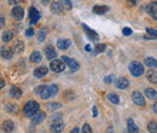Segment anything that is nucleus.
<instances>
[{
    "mask_svg": "<svg viewBox=\"0 0 157 133\" xmlns=\"http://www.w3.org/2000/svg\"><path fill=\"white\" fill-rule=\"evenodd\" d=\"M132 99H133V102L137 104L138 107H144L145 105V98L139 91H134L132 93Z\"/></svg>",
    "mask_w": 157,
    "mask_h": 133,
    "instance_id": "obj_6",
    "label": "nucleus"
},
{
    "mask_svg": "<svg viewBox=\"0 0 157 133\" xmlns=\"http://www.w3.org/2000/svg\"><path fill=\"white\" fill-rule=\"evenodd\" d=\"M11 15H12V17L16 19H22L23 18V16H24V10H23V7H21V6H15L13 9H12V11H11Z\"/></svg>",
    "mask_w": 157,
    "mask_h": 133,
    "instance_id": "obj_8",
    "label": "nucleus"
},
{
    "mask_svg": "<svg viewBox=\"0 0 157 133\" xmlns=\"http://www.w3.org/2000/svg\"><path fill=\"white\" fill-rule=\"evenodd\" d=\"M0 55H1V57L5 58V59H10L13 56V50H11L10 47H1Z\"/></svg>",
    "mask_w": 157,
    "mask_h": 133,
    "instance_id": "obj_15",
    "label": "nucleus"
},
{
    "mask_svg": "<svg viewBox=\"0 0 157 133\" xmlns=\"http://www.w3.org/2000/svg\"><path fill=\"white\" fill-rule=\"evenodd\" d=\"M62 10H63V5H62V2H59V1L52 2V5H51V11H52L55 15H59V14L62 12Z\"/></svg>",
    "mask_w": 157,
    "mask_h": 133,
    "instance_id": "obj_20",
    "label": "nucleus"
},
{
    "mask_svg": "<svg viewBox=\"0 0 157 133\" xmlns=\"http://www.w3.org/2000/svg\"><path fill=\"white\" fill-rule=\"evenodd\" d=\"M129 72L132 73V75L133 76H140L144 74V65L140 63V62H137V61H134V62H132L131 64H129Z\"/></svg>",
    "mask_w": 157,
    "mask_h": 133,
    "instance_id": "obj_3",
    "label": "nucleus"
},
{
    "mask_svg": "<svg viewBox=\"0 0 157 133\" xmlns=\"http://www.w3.org/2000/svg\"><path fill=\"white\" fill-rule=\"evenodd\" d=\"M39 111V103L35 100H29L23 108V113L27 117H32Z\"/></svg>",
    "mask_w": 157,
    "mask_h": 133,
    "instance_id": "obj_2",
    "label": "nucleus"
},
{
    "mask_svg": "<svg viewBox=\"0 0 157 133\" xmlns=\"http://www.w3.org/2000/svg\"><path fill=\"white\" fill-rule=\"evenodd\" d=\"M70 45H71V41L69 39H59L57 41V46L60 50H67Z\"/></svg>",
    "mask_w": 157,
    "mask_h": 133,
    "instance_id": "obj_19",
    "label": "nucleus"
},
{
    "mask_svg": "<svg viewBox=\"0 0 157 133\" xmlns=\"http://www.w3.org/2000/svg\"><path fill=\"white\" fill-rule=\"evenodd\" d=\"M35 92L42 98L47 99L50 97H53L58 93V86L57 85H51V86H38Z\"/></svg>",
    "mask_w": 157,
    "mask_h": 133,
    "instance_id": "obj_1",
    "label": "nucleus"
},
{
    "mask_svg": "<svg viewBox=\"0 0 157 133\" xmlns=\"http://www.w3.org/2000/svg\"><path fill=\"white\" fill-rule=\"evenodd\" d=\"M29 18H30V24H35L40 19V12L35 7H30V10H29Z\"/></svg>",
    "mask_w": 157,
    "mask_h": 133,
    "instance_id": "obj_7",
    "label": "nucleus"
},
{
    "mask_svg": "<svg viewBox=\"0 0 157 133\" xmlns=\"http://www.w3.org/2000/svg\"><path fill=\"white\" fill-rule=\"evenodd\" d=\"M105 49H106V45H105V44H98V45L96 46V52H97V53H101V52L105 51Z\"/></svg>",
    "mask_w": 157,
    "mask_h": 133,
    "instance_id": "obj_33",
    "label": "nucleus"
},
{
    "mask_svg": "<svg viewBox=\"0 0 157 133\" xmlns=\"http://www.w3.org/2000/svg\"><path fill=\"white\" fill-rule=\"evenodd\" d=\"M2 131L6 133H10L12 132L13 130H15V123L12 122V121H10V120H6V121H4L2 122Z\"/></svg>",
    "mask_w": 157,
    "mask_h": 133,
    "instance_id": "obj_14",
    "label": "nucleus"
},
{
    "mask_svg": "<svg viewBox=\"0 0 157 133\" xmlns=\"http://www.w3.org/2000/svg\"><path fill=\"white\" fill-rule=\"evenodd\" d=\"M64 128V125L62 121H52L51 123V131L52 133H60Z\"/></svg>",
    "mask_w": 157,
    "mask_h": 133,
    "instance_id": "obj_10",
    "label": "nucleus"
},
{
    "mask_svg": "<svg viewBox=\"0 0 157 133\" xmlns=\"http://www.w3.org/2000/svg\"><path fill=\"white\" fill-rule=\"evenodd\" d=\"M50 68L55 73H62L65 69V63L60 59H52L51 64H50Z\"/></svg>",
    "mask_w": 157,
    "mask_h": 133,
    "instance_id": "obj_4",
    "label": "nucleus"
},
{
    "mask_svg": "<svg viewBox=\"0 0 157 133\" xmlns=\"http://www.w3.org/2000/svg\"><path fill=\"white\" fill-rule=\"evenodd\" d=\"M113 75H109V76H105V79H104V82L105 84H111L113 82Z\"/></svg>",
    "mask_w": 157,
    "mask_h": 133,
    "instance_id": "obj_40",
    "label": "nucleus"
},
{
    "mask_svg": "<svg viewBox=\"0 0 157 133\" xmlns=\"http://www.w3.org/2000/svg\"><path fill=\"white\" fill-rule=\"evenodd\" d=\"M12 39H13V33H12V32L5 30V32L2 33V41H4V42H9V41H11Z\"/></svg>",
    "mask_w": 157,
    "mask_h": 133,
    "instance_id": "obj_25",
    "label": "nucleus"
},
{
    "mask_svg": "<svg viewBox=\"0 0 157 133\" xmlns=\"http://www.w3.org/2000/svg\"><path fill=\"white\" fill-rule=\"evenodd\" d=\"M4 86H5V81H4V79H0V90L4 88Z\"/></svg>",
    "mask_w": 157,
    "mask_h": 133,
    "instance_id": "obj_45",
    "label": "nucleus"
},
{
    "mask_svg": "<svg viewBox=\"0 0 157 133\" xmlns=\"http://www.w3.org/2000/svg\"><path fill=\"white\" fill-rule=\"evenodd\" d=\"M50 1H51V0H42V2H44V4H45V5H47V4H48V2H50Z\"/></svg>",
    "mask_w": 157,
    "mask_h": 133,
    "instance_id": "obj_49",
    "label": "nucleus"
},
{
    "mask_svg": "<svg viewBox=\"0 0 157 133\" xmlns=\"http://www.w3.org/2000/svg\"><path fill=\"white\" fill-rule=\"evenodd\" d=\"M62 5L65 10H71L73 5H71V1L70 0H62Z\"/></svg>",
    "mask_w": 157,
    "mask_h": 133,
    "instance_id": "obj_31",
    "label": "nucleus"
},
{
    "mask_svg": "<svg viewBox=\"0 0 157 133\" xmlns=\"http://www.w3.org/2000/svg\"><path fill=\"white\" fill-rule=\"evenodd\" d=\"M45 116L46 114L44 111H38L34 116H32V121L34 125H38V123H41L44 120H45Z\"/></svg>",
    "mask_w": 157,
    "mask_h": 133,
    "instance_id": "obj_16",
    "label": "nucleus"
},
{
    "mask_svg": "<svg viewBox=\"0 0 157 133\" xmlns=\"http://www.w3.org/2000/svg\"><path fill=\"white\" fill-rule=\"evenodd\" d=\"M15 49H16V50H15L16 52H22V51L24 50V44H23L22 41H17L16 45H15Z\"/></svg>",
    "mask_w": 157,
    "mask_h": 133,
    "instance_id": "obj_32",
    "label": "nucleus"
},
{
    "mask_svg": "<svg viewBox=\"0 0 157 133\" xmlns=\"http://www.w3.org/2000/svg\"><path fill=\"white\" fill-rule=\"evenodd\" d=\"M47 73H48V68L42 65V67H39V68H36L34 70V76L36 79H41V77H44V76L46 75Z\"/></svg>",
    "mask_w": 157,
    "mask_h": 133,
    "instance_id": "obj_12",
    "label": "nucleus"
},
{
    "mask_svg": "<svg viewBox=\"0 0 157 133\" xmlns=\"http://www.w3.org/2000/svg\"><path fill=\"white\" fill-rule=\"evenodd\" d=\"M47 108H48L50 110H56V109L60 108V104H59V103H48V104H47Z\"/></svg>",
    "mask_w": 157,
    "mask_h": 133,
    "instance_id": "obj_35",
    "label": "nucleus"
},
{
    "mask_svg": "<svg viewBox=\"0 0 157 133\" xmlns=\"http://www.w3.org/2000/svg\"><path fill=\"white\" fill-rule=\"evenodd\" d=\"M145 96L150 99H155V98H157V91L152 90V88H146L145 90Z\"/></svg>",
    "mask_w": 157,
    "mask_h": 133,
    "instance_id": "obj_27",
    "label": "nucleus"
},
{
    "mask_svg": "<svg viewBox=\"0 0 157 133\" xmlns=\"http://www.w3.org/2000/svg\"><path fill=\"white\" fill-rule=\"evenodd\" d=\"M147 131L150 133H157V122L150 121V122L147 123Z\"/></svg>",
    "mask_w": 157,
    "mask_h": 133,
    "instance_id": "obj_28",
    "label": "nucleus"
},
{
    "mask_svg": "<svg viewBox=\"0 0 157 133\" xmlns=\"http://www.w3.org/2000/svg\"><path fill=\"white\" fill-rule=\"evenodd\" d=\"M140 2V0H127V4L129 5V6H136Z\"/></svg>",
    "mask_w": 157,
    "mask_h": 133,
    "instance_id": "obj_37",
    "label": "nucleus"
},
{
    "mask_svg": "<svg viewBox=\"0 0 157 133\" xmlns=\"http://www.w3.org/2000/svg\"><path fill=\"white\" fill-rule=\"evenodd\" d=\"M127 131H128V133H139V128L134 123L133 119H128L127 120Z\"/></svg>",
    "mask_w": 157,
    "mask_h": 133,
    "instance_id": "obj_13",
    "label": "nucleus"
},
{
    "mask_svg": "<svg viewBox=\"0 0 157 133\" xmlns=\"http://www.w3.org/2000/svg\"><path fill=\"white\" fill-rule=\"evenodd\" d=\"M71 133H78V128L76 127V128H74L73 131H71Z\"/></svg>",
    "mask_w": 157,
    "mask_h": 133,
    "instance_id": "obj_48",
    "label": "nucleus"
},
{
    "mask_svg": "<svg viewBox=\"0 0 157 133\" xmlns=\"http://www.w3.org/2000/svg\"><path fill=\"white\" fill-rule=\"evenodd\" d=\"M147 33H149V34H151L154 38H157V30L156 29H154V28H147Z\"/></svg>",
    "mask_w": 157,
    "mask_h": 133,
    "instance_id": "obj_36",
    "label": "nucleus"
},
{
    "mask_svg": "<svg viewBox=\"0 0 157 133\" xmlns=\"http://www.w3.org/2000/svg\"><path fill=\"white\" fill-rule=\"evenodd\" d=\"M93 116L97 117L98 116V111H97V107H93Z\"/></svg>",
    "mask_w": 157,
    "mask_h": 133,
    "instance_id": "obj_44",
    "label": "nucleus"
},
{
    "mask_svg": "<svg viewBox=\"0 0 157 133\" xmlns=\"http://www.w3.org/2000/svg\"><path fill=\"white\" fill-rule=\"evenodd\" d=\"M29 59H30V62H33V63H39V62H41L42 57H41V53H40L39 51H34V52H32Z\"/></svg>",
    "mask_w": 157,
    "mask_h": 133,
    "instance_id": "obj_22",
    "label": "nucleus"
},
{
    "mask_svg": "<svg viewBox=\"0 0 157 133\" xmlns=\"http://www.w3.org/2000/svg\"><path fill=\"white\" fill-rule=\"evenodd\" d=\"M25 35H27L28 38L33 37V35H34V29H33V28H29V29H27V32H25Z\"/></svg>",
    "mask_w": 157,
    "mask_h": 133,
    "instance_id": "obj_38",
    "label": "nucleus"
},
{
    "mask_svg": "<svg viewBox=\"0 0 157 133\" xmlns=\"http://www.w3.org/2000/svg\"><path fill=\"white\" fill-rule=\"evenodd\" d=\"M52 121H62V114H56L52 116Z\"/></svg>",
    "mask_w": 157,
    "mask_h": 133,
    "instance_id": "obj_39",
    "label": "nucleus"
},
{
    "mask_svg": "<svg viewBox=\"0 0 157 133\" xmlns=\"http://www.w3.org/2000/svg\"><path fill=\"white\" fill-rule=\"evenodd\" d=\"M154 111L157 114V103H155V104H154Z\"/></svg>",
    "mask_w": 157,
    "mask_h": 133,
    "instance_id": "obj_47",
    "label": "nucleus"
},
{
    "mask_svg": "<svg viewBox=\"0 0 157 133\" xmlns=\"http://www.w3.org/2000/svg\"><path fill=\"white\" fill-rule=\"evenodd\" d=\"M145 64L150 68H157V61L152 57H147L145 58Z\"/></svg>",
    "mask_w": 157,
    "mask_h": 133,
    "instance_id": "obj_26",
    "label": "nucleus"
},
{
    "mask_svg": "<svg viewBox=\"0 0 157 133\" xmlns=\"http://www.w3.org/2000/svg\"><path fill=\"white\" fill-rule=\"evenodd\" d=\"M147 11H149V14L151 15V17L157 21V1L151 2V4L147 6Z\"/></svg>",
    "mask_w": 157,
    "mask_h": 133,
    "instance_id": "obj_18",
    "label": "nucleus"
},
{
    "mask_svg": "<svg viewBox=\"0 0 157 133\" xmlns=\"http://www.w3.org/2000/svg\"><path fill=\"white\" fill-rule=\"evenodd\" d=\"M132 34V29L131 28H123V35H131Z\"/></svg>",
    "mask_w": 157,
    "mask_h": 133,
    "instance_id": "obj_41",
    "label": "nucleus"
},
{
    "mask_svg": "<svg viewBox=\"0 0 157 133\" xmlns=\"http://www.w3.org/2000/svg\"><path fill=\"white\" fill-rule=\"evenodd\" d=\"M108 10H109V7L105 6V5H97V6L93 7V12L97 14V15H103V14H105Z\"/></svg>",
    "mask_w": 157,
    "mask_h": 133,
    "instance_id": "obj_21",
    "label": "nucleus"
},
{
    "mask_svg": "<svg viewBox=\"0 0 157 133\" xmlns=\"http://www.w3.org/2000/svg\"><path fill=\"white\" fill-rule=\"evenodd\" d=\"M46 35H47V29H46V28H42L39 32V34H38L39 41H44V40L46 39Z\"/></svg>",
    "mask_w": 157,
    "mask_h": 133,
    "instance_id": "obj_30",
    "label": "nucleus"
},
{
    "mask_svg": "<svg viewBox=\"0 0 157 133\" xmlns=\"http://www.w3.org/2000/svg\"><path fill=\"white\" fill-rule=\"evenodd\" d=\"M108 99L111 103H114V104H118L120 103V98H118V96L116 93H109L108 95Z\"/></svg>",
    "mask_w": 157,
    "mask_h": 133,
    "instance_id": "obj_29",
    "label": "nucleus"
},
{
    "mask_svg": "<svg viewBox=\"0 0 157 133\" xmlns=\"http://www.w3.org/2000/svg\"><path fill=\"white\" fill-rule=\"evenodd\" d=\"M91 50H92V47H91L90 45H86V51H87V52H90Z\"/></svg>",
    "mask_w": 157,
    "mask_h": 133,
    "instance_id": "obj_46",
    "label": "nucleus"
},
{
    "mask_svg": "<svg viewBox=\"0 0 157 133\" xmlns=\"http://www.w3.org/2000/svg\"><path fill=\"white\" fill-rule=\"evenodd\" d=\"M81 132H82V133H92V127H91L88 123H85V125L82 126Z\"/></svg>",
    "mask_w": 157,
    "mask_h": 133,
    "instance_id": "obj_34",
    "label": "nucleus"
},
{
    "mask_svg": "<svg viewBox=\"0 0 157 133\" xmlns=\"http://www.w3.org/2000/svg\"><path fill=\"white\" fill-rule=\"evenodd\" d=\"M4 25H5V18L0 16V28H2Z\"/></svg>",
    "mask_w": 157,
    "mask_h": 133,
    "instance_id": "obj_43",
    "label": "nucleus"
},
{
    "mask_svg": "<svg viewBox=\"0 0 157 133\" xmlns=\"http://www.w3.org/2000/svg\"><path fill=\"white\" fill-rule=\"evenodd\" d=\"M22 0H9V4H11V5H17V4H20Z\"/></svg>",
    "mask_w": 157,
    "mask_h": 133,
    "instance_id": "obj_42",
    "label": "nucleus"
},
{
    "mask_svg": "<svg viewBox=\"0 0 157 133\" xmlns=\"http://www.w3.org/2000/svg\"><path fill=\"white\" fill-rule=\"evenodd\" d=\"M62 61L70 68V70L71 72H76V70H78L80 69V64H78V61H75V59H73V58H69L67 57V56H63L62 57Z\"/></svg>",
    "mask_w": 157,
    "mask_h": 133,
    "instance_id": "obj_5",
    "label": "nucleus"
},
{
    "mask_svg": "<svg viewBox=\"0 0 157 133\" xmlns=\"http://www.w3.org/2000/svg\"><path fill=\"white\" fill-rule=\"evenodd\" d=\"M10 95L12 96L13 98H21L22 97V91H21L17 86H12L10 88Z\"/></svg>",
    "mask_w": 157,
    "mask_h": 133,
    "instance_id": "obj_24",
    "label": "nucleus"
},
{
    "mask_svg": "<svg viewBox=\"0 0 157 133\" xmlns=\"http://www.w3.org/2000/svg\"><path fill=\"white\" fill-rule=\"evenodd\" d=\"M147 80L151 82V84H157V72L155 70H149L147 74H146Z\"/></svg>",
    "mask_w": 157,
    "mask_h": 133,
    "instance_id": "obj_23",
    "label": "nucleus"
},
{
    "mask_svg": "<svg viewBox=\"0 0 157 133\" xmlns=\"http://www.w3.org/2000/svg\"><path fill=\"white\" fill-rule=\"evenodd\" d=\"M82 27H83V29H85V32H86V34H87V37L91 39V40H93V41H96V40H98L99 39V35L94 32V30H92L91 28H88L86 24H82Z\"/></svg>",
    "mask_w": 157,
    "mask_h": 133,
    "instance_id": "obj_11",
    "label": "nucleus"
},
{
    "mask_svg": "<svg viewBox=\"0 0 157 133\" xmlns=\"http://www.w3.org/2000/svg\"><path fill=\"white\" fill-rule=\"evenodd\" d=\"M129 86V81L126 79V77H118L116 80V87L121 88V90H124Z\"/></svg>",
    "mask_w": 157,
    "mask_h": 133,
    "instance_id": "obj_17",
    "label": "nucleus"
},
{
    "mask_svg": "<svg viewBox=\"0 0 157 133\" xmlns=\"http://www.w3.org/2000/svg\"><path fill=\"white\" fill-rule=\"evenodd\" d=\"M45 55H46V58L50 59V61H52V59H55V58L57 57V52H56V50H55L51 45L46 46V49H45Z\"/></svg>",
    "mask_w": 157,
    "mask_h": 133,
    "instance_id": "obj_9",
    "label": "nucleus"
}]
</instances>
